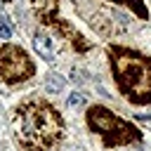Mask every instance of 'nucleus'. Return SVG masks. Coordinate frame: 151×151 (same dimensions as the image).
I'll list each match as a JSON object with an SVG mask.
<instances>
[{
    "label": "nucleus",
    "mask_w": 151,
    "mask_h": 151,
    "mask_svg": "<svg viewBox=\"0 0 151 151\" xmlns=\"http://www.w3.org/2000/svg\"><path fill=\"white\" fill-rule=\"evenodd\" d=\"M17 130L19 142L28 151H47L54 142L61 139L64 123L52 106L42 101H28L19 109Z\"/></svg>",
    "instance_id": "nucleus-1"
},
{
    "label": "nucleus",
    "mask_w": 151,
    "mask_h": 151,
    "mask_svg": "<svg viewBox=\"0 0 151 151\" xmlns=\"http://www.w3.org/2000/svg\"><path fill=\"white\" fill-rule=\"evenodd\" d=\"M118 87L134 104L151 101V59L132 52H116L111 57Z\"/></svg>",
    "instance_id": "nucleus-2"
},
{
    "label": "nucleus",
    "mask_w": 151,
    "mask_h": 151,
    "mask_svg": "<svg viewBox=\"0 0 151 151\" xmlns=\"http://www.w3.org/2000/svg\"><path fill=\"white\" fill-rule=\"evenodd\" d=\"M87 125L94 132H99L109 144H125L137 137V130H132V125H127L123 118H118L116 113H111L104 106L87 109Z\"/></svg>",
    "instance_id": "nucleus-3"
},
{
    "label": "nucleus",
    "mask_w": 151,
    "mask_h": 151,
    "mask_svg": "<svg viewBox=\"0 0 151 151\" xmlns=\"http://www.w3.org/2000/svg\"><path fill=\"white\" fill-rule=\"evenodd\" d=\"M31 73H33V64H31V59L26 57V52L21 47L5 45L0 50V78L5 83H9V85L21 83Z\"/></svg>",
    "instance_id": "nucleus-4"
},
{
    "label": "nucleus",
    "mask_w": 151,
    "mask_h": 151,
    "mask_svg": "<svg viewBox=\"0 0 151 151\" xmlns=\"http://www.w3.org/2000/svg\"><path fill=\"white\" fill-rule=\"evenodd\" d=\"M33 47L35 52L45 59V61H52L54 59V50H52V40L45 35V33H35L33 35Z\"/></svg>",
    "instance_id": "nucleus-5"
},
{
    "label": "nucleus",
    "mask_w": 151,
    "mask_h": 151,
    "mask_svg": "<svg viewBox=\"0 0 151 151\" xmlns=\"http://www.w3.org/2000/svg\"><path fill=\"white\" fill-rule=\"evenodd\" d=\"M64 87V78L59 73H50L47 76V92H59Z\"/></svg>",
    "instance_id": "nucleus-6"
},
{
    "label": "nucleus",
    "mask_w": 151,
    "mask_h": 151,
    "mask_svg": "<svg viewBox=\"0 0 151 151\" xmlns=\"http://www.w3.org/2000/svg\"><path fill=\"white\" fill-rule=\"evenodd\" d=\"M80 104H83V94L80 92H73L68 97V106H80Z\"/></svg>",
    "instance_id": "nucleus-7"
},
{
    "label": "nucleus",
    "mask_w": 151,
    "mask_h": 151,
    "mask_svg": "<svg viewBox=\"0 0 151 151\" xmlns=\"http://www.w3.org/2000/svg\"><path fill=\"white\" fill-rule=\"evenodd\" d=\"M0 38H12V28L7 21H0Z\"/></svg>",
    "instance_id": "nucleus-8"
},
{
    "label": "nucleus",
    "mask_w": 151,
    "mask_h": 151,
    "mask_svg": "<svg viewBox=\"0 0 151 151\" xmlns=\"http://www.w3.org/2000/svg\"><path fill=\"white\" fill-rule=\"evenodd\" d=\"M5 2H12V0H5Z\"/></svg>",
    "instance_id": "nucleus-9"
}]
</instances>
